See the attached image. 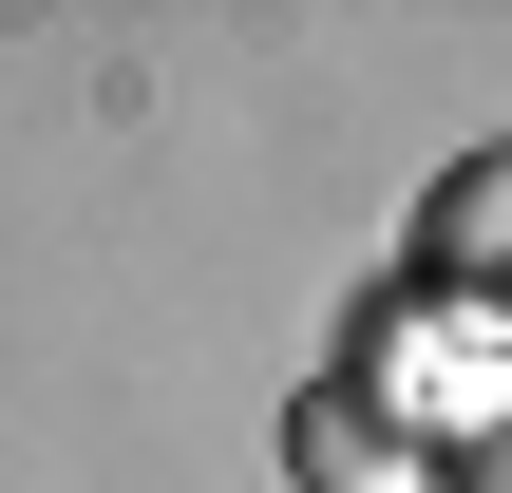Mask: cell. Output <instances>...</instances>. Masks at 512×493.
<instances>
[{
	"label": "cell",
	"instance_id": "6da1fadb",
	"mask_svg": "<svg viewBox=\"0 0 512 493\" xmlns=\"http://www.w3.org/2000/svg\"><path fill=\"white\" fill-rule=\"evenodd\" d=\"M342 399L437 475V456H475V418L512 399V323H494V304H456V285H418V304L361 323V380H342Z\"/></svg>",
	"mask_w": 512,
	"mask_h": 493
},
{
	"label": "cell",
	"instance_id": "3957f363",
	"mask_svg": "<svg viewBox=\"0 0 512 493\" xmlns=\"http://www.w3.org/2000/svg\"><path fill=\"white\" fill-rule=\"evenodd\" d=\"M285 456H304L323 493H437L399 437H380V418H361V399H342V380H323V399H285Z\"/></svg>",
	"mask_w": 512,
	"mask_h": 493
},
{
	"label": "cell",
	"instance_id": "7a4b0ae2",
	"mask_svg": "<svg viewBox=\"0 0 512 493\" xmlns=\"http://www.w3.org/2000/svg\"><path fill=\"white\" fill-rule=\"evenodd\" d=\"M437 285H456V304H494V323H512V152H475V171L437 190Z\"/></svg>",
	"mask_w": 512,
	"mask_h": 493
},
{
	"label": "cell",
	"instance_id": "277c9868",
	"mask_svg": "<svg viewBox=\"0 0 512 493\" xmlns=\"http://www.w3.org/2000/svg\"><path fill=\"white\" fill-rule=\"evenodd\" d=\"M456 475H475V493H512V399L475 418V456H456Z\"/></svg>",
	"mask_w": 512,
	"mask_h": 493
}]
</instances>
